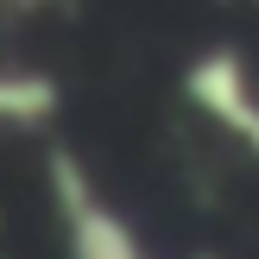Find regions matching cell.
I'll return each instance as SVG.
<instances>
[{
  "instance_id": "7a4b0ae2",
  "label": "cell",
  "mask_w": 259,
  "mask_h": 259,
  "mask_svg": "<svg viewBox=\"0 0 259 259\" xmlns=\"http://www.w3.org/2000/svg\"><path fill=\"white\" fill-rule=\"evenodd\" d=\"M184 95H190L196 114H209L228 139H240V146L259 158V76H253L247 51L202 45L196 57L184 63Z\"/></svg>"
},
{
  "instance_id": "3957f363",
  "label": "cell",
  "mask_w": 259,
  "mask_h": 259,
  "mask_svg": "<svg viewBox=\"0 0 259 259\" xmlns=\"http://www.w3.org/2000/svg\"><path fill=\"white\" fill-rule=\"evenodd\" d=\"M63 114V89L45 70H0V126L13 133H45Z\"/></svg>"
},
{
  "instance_id": "6da1fadb",
  "label": "cell",
  "mask_w": 259,
  "mask_h": 259,
  "mask_svg": "<svg viewBox=\"0 0 259 259\" xmlns=\"http://www.w3.org/2000/svg\"><path fill=\"white\" fill-rule=\"evenodd\" d=\"M45 171H51V202H57V222H63V247H70V259H146V240H139L133 222H126V215L95 190V177L82 171L76 152L51 146Z\"/></svg>"
}]
</instances>
